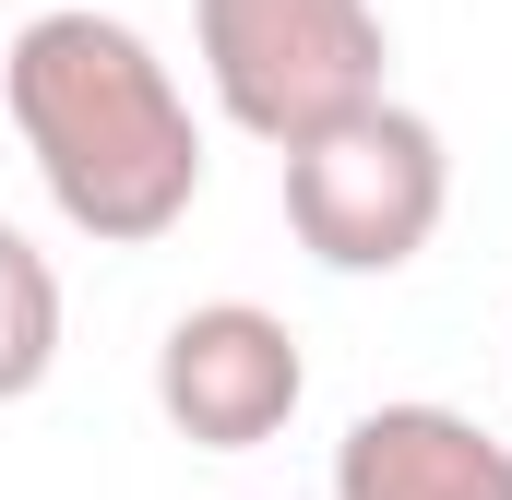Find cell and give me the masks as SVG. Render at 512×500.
I'll list each match as a JSON object with an SVG mask.
<instances>
[{
    "label": "cell",
    "instance_id": "obj_1",
    "mask_svg": "<svg viewBox=\"0 0 512 500\" xmlns=\"http://www.w3.org/2000/svg\"><path fill=\"white\" fill-rule=\"evenodd\" d=\"M0 108L24 131V167L60 203V227H84L96 250H155L203 203V120H191L179 72L155 60L143 24L96 12V0L12 24Z\"/></svg>",
    "mask_w": 512,
    "mask_h": 500
},
{
    "label": "cell",
    "instance_id": "obj_2",
    "mask_svg": "<svg viewBox=\"0 0 512 500\" xmlns=\"http://www.w3.org/2000/svg\"><path fill=\"white\" fill-rule=\"evenodd\" d=\"M191 48H203L215 108L286 155L310 131L382 108L393 24L382 0H191Z\"/></svg>",
    "mask_w": 512,
    "mask_h": 500
},
{
    "label": "cell",
    "instance_id": "obj_3",
    "mask_svg": "<svg viewBox=\"0 0 512 500\" xmlns=\"http://www.w3.org/2000/svg\"><path fill=\"white\" fill-rule=\"evenodd\" d=\"M453 215V155L417 108H358V120L286 143V227L322 274H405Z\"/></svg>",
    "mask_w": 512,
    "mask_h": 500
},
{
    "label": "cell",
    "instance_id": "obj_4",
    "mask_svg": "<svg viewBox=\"0 0 512 500\" xmlns=\"http://www.w3.org/2000/svg\"><path fill=\"white\" fill-rule=\"evenodd\" d=\"M310 405V358L262 298H203L167 322L155 346V417L191 453H262L286 417Z\"/></svg>",
    "mask_w": 512,
    "mask_h": 500
},
{
    "label": "cell",
    "instance_id": "obj_5",
    "mask_svg": "<svg viewBox=\"0 0 512 500\" xmlns=\"http://www.w3.org/2000/svg\"><path fill=\"white\" fill-rule=\"evenodd\" d=\"M334 500H512V441L477 429L465 405L393 393L370 417H346V441H334Z\"/></svg>",
    "mask_w": 512,
    "mask_h": 500
},
{
    "label": "cell",
    "instance_id": "obj_6",
    "mask_svg": "<svg viewBox=\"0 0 512 500\" xmlns=\"http://www.w3.org/2000/svg\"><path fill=\"white\" fill-rule=\"evenodd\" d=\"M48 370H60V262L24 227H0V405H24Z\"/></svg>",
    "mask_w": 512,
    "mask_h": 500
}]
</instances>
